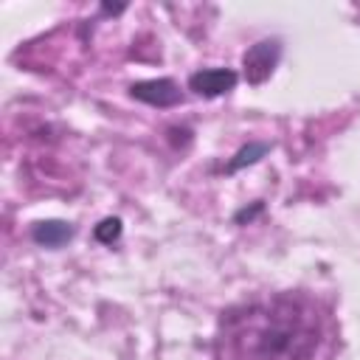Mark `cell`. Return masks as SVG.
<instances>
[{"mask_svg":"<svg viewBox=\"0 0 360 360\" xmlns=\"http://www.w3.org/2000/svg\"><path fill=\"white\" fill-rule=\"evenodd\" d=\"M225 343L236 360H315L323 321L307 298L276 295L231 315Z\"/></svg>","mask_w":360,"mask_h":360,"instance_id":"1","label":"cell"},{"mask_svg":"<svg viewBox=\"0 0 360 360\" xmlns=\"http://www.w3.org/2000/svg\"><path fill=\"white\" fill-rule=\"evenodd\" d=\"M278 62V42H256L248 53H245V73H248V82L259 84L264 82L273 68Z\"/></svg>","mask_w":360,"mask_h":360,"instance_id":"2","label":"cell"},{"mask_svg":"<svg viewBox=\"0 0 360 360\" xmlns=\"http://www.w3.org/2000/svg\"><path fill=\"white\" fill-rule=\"evenodd\" d=\"M191 90H197L200 96H222L236 84V73L225 70V68H211V70H200L188 79Z\"/></svg>","mask_w":360,"mask_h":360,"instance_id":"3","label":"cell"},{"mask_svg":"<svg viewBox=\"0 0 360 360\" xmlns=\"http://www.w3.org/2000/svg\"><path fill=\"white\" fill-rule=\"evenodd\" d=\"M132 96L141 98V101H146V104L169 107V104H177L180 90H177V84L169 82V79H149V82L132 84Z\"/></svg>","mask_w":360,"mask_h":360,"instance_id":"4","label":"cell"},{"mask_svg":"<svg viewBox=\"0 0 360 360\" xmlns=\"http://www.w3.org/2000/svg\"><path fill=\"white\" fill-rule=\"evenodd\" d=\"M68 236H70V228H68L65 222H42V225H37V231H34V239L42 242V245H48V248L62 245Z\"/></svg>","mask_w":360,"mask_h":360,"instance_id":"5","label":"cell"},{"mask_svg":"<svg viewBox=\"0 0 360 360\" xmlns=\"http://www.w3.org/2000/svg\"><path fill=\"white\" fill-rule=\"evenodd\" d=\"M118 233H121V222L118 219H104L96 228V239L98 242H112V239H118Z\"/></svg>","mask_w":360,"mask_h":360,"instance_id":"6","label":"cell"},{"mask_svg":"<svg viewBox=\"0 0 360 360\" xmlns=\"http://www.w3.org/2000/svg\"><path fill=\"white\" fill-rule=\"evenodd\" d=\"M264 149H267V146H262V143L242 149V152L236 155V160L231 163V169H239V166H245V163H253V160H259V155H264Z\"/></svg>","mask_w":360,"mask_h":360,"instance_id":"7","label":"cell"}]
</instances>
